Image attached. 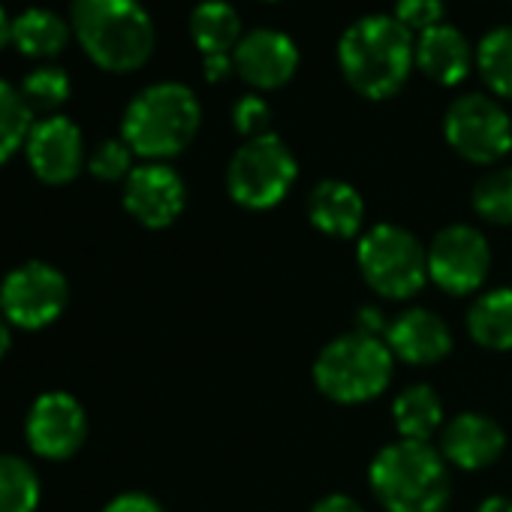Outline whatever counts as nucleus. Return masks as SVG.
Instances as JSON below:
<instances>
[{"label": "nucleus", "instance_id": "obj_1", "mask_svg": "<svg viewBox=\"0 0 512 512\" xmlns=\"http://www.w3.org/2000/svg\"><path fill=\"white\" fill-rule=\"evenodd\" d=\"M338 64L356 94L386 100L404 88L416 64V49L410 31L395 16H365L344 31Z\"/></svg>", "mask_w": 512, "mask_h": 512}, {"label": "nucleus", "instance_id": "obj_2", "mask_svg": "<svg viewBox=\"0 0 512 512\" xmlns=\"http://www.w3.org/2000/svg\"><path fill=\"white\" fill-rule=\"evenodd\" d=\"M368 482L386 512H446L452 497L446 458L419 440L383 446L368 467Z\"/></svg>", "mask_w": 512, "mask_h": 512}, {"label": "nucleus", "instance_id": "obj_3", "mask_svg": "<svg viewBox=\"0 0 512 512\" xmlns=\"http://www.w3.org/2000/svg\"><path fill=\"white\" fill-rule=\"evenodd\" d=\"M70 28L85 55L109 73H133L154 52V25L139 0H73Z\"/></svg>", "mask_w": 512, "mask_h": 512}, {"label": "nucleus", "instance_id": "obj_4", "mask_svg": "<svg viewBox=\"0 0 512 512\" xmlns=\"http://www.w3.org/2000/svg\"><path fill=\"white\" fill-rule=\"evenodd\" d=\"M202 121L196 94L181 82H157L139 91L121 121V139L136 157L148 163H163L181 154Z\"/></svg>", "mask_w": 512, "mask_h": 512}, {"label": "nucleus", "instance_id": "obj_5", "mask_svg": "<svg viewBox=\"0 0 512 512\" xmlns=\"http://www.w3.org/2000/svg\"><path fill=\"white\" fill-rule=\"evenodd\" d=\"M392 365L395 356L383 338L350 332L320 350L314 383L335 404H365L383 395L392 380Z\"/></svg>", "mask_w": 512, "mask_h": 512}, {"label": "nucleus", "instance_id": "obj_6", "mask_svg": "<svg viewBox=\"0 0 512 512\" xmlns=\"http://www.w3.org/2000/svg\"><path fill=\"white\" fill-rule=\"evenodd\" d=\"M356 263L365 284L395 302L413 299L428 284V247L395 223H377L359 238Z\"/></svg>", "mask_w": 512, "mask_h": 512}, {"label": "nucleus", "instance_id": "obj_7", "mask_svg": "<svg viewBox=\"0 0 512 512\" xmlns=\"http://www.w3.org/2000/svg\"><path fill=\"white\" fill-rule=\"evenodd\" d=\"M299 166L287 142L275 133L244 139L226 169V190L232 202L250 211H266L287 199Z\"/></svg>", "mask_w": 512, "mask_h": 512}, {"label": "nucleus", "instance_id": "obj_8", "mask_svg": "<svg viewBox=\"0 0 512 512\" xmlns=\"http://www.w3.org/2000/svg\"><path fill=\"white\" fill-rule=\"evenodd\" d=\"M67 299V278L55 266L31 260L13 269L0 284V317L16 329L37 332L52 326L64 314Z\"/></svg>", "mask_w": 512, "mask_h": 512}, {"label": "nucleus", "instance_id": "obj_9", "mask_svg": "<svg viewBox=\"0 0 512 512\" xmlns=\"http://www.w3.org/2000/svg\"><path fill=\"white\" fill-rule=\"evenodd\" d=\"M443 133L455 154L479 166L497 163L512 151V121L485 94L458 97L443 118Z\"/></svg>", "mask_w": 512, "mask_h": 512}, {"label": "nucleus", "instance_id": "obj_10", "mask_svg": "<svg viewBox=\"0 0 512 512\" xmlns=\"http://www.w3.org/2000/svg\"><path fill=\"white\" fill-rule=\"evenodd\" d=\"M491 266V250L476 226L452 223L428 244V281L449 296L476 293Z\"/></svg>", "mask_w": 512, "mask_h": 512}, {"label": "nucleus", "instance_id": "obj_11", "mask_svg": "<svg viewBox=\"0 0 512 512\" xmlns=\"http://www.w3.org/2000/svg\"><path fill=\"white\" fill-rule=\"evenodd\" d=\"M25 437L34 455L40 458H73L88 437L85 407L70 392H46L31 404V413L25 419Z\"/></svg>", "mask_w": 512, "mask_h": 512}, {"label": "nucleus", "instance_id": "obj_12", "mask_svg": "<svg viewBox=\"0 0 512 512\" xmlns=\"http://www.w3.org/2000/svg\"><path fill=\"white\" fill-rule=\"evenodd\" d=\"M187 202V187L181 175L166 163H142L124 181V208L127 214L148 226L166 229L172 226Z\"/></svg>", "mask_w": 512, "mask_h": 512}, {"label": "nucleus", "instance_id": "obj_13", "mask_svg": "<svg viewBox=\"0 0 512 512\" xmlns=\"http://www.w3.org/2000/svg\"><path fill=\"white\" fill-rule=\"evenodd\" d=\"M235 73L260 91L284 88L299 70V49L296 43L275 28H256L244 34L232 52Z\"/></svg>", "mask_w": 512, "mask_h": 512}, {"label": "nucleus", "instance_id": "obj_14", "mask_svg": "<svg viewBox=\"0 0 512 512\" xmlns=\"http://www.w3.org/2000/svg\"><path fill=\"white\" fill-rule=\"evenodd\" d=\"M25 154L40 181L55 184V187L70 184L85 166L82 130L64 115H49L34 124L25 142Z\"/></svg>", "mask_w": 512, "mask_h": 512}, {"label": "nucleus", "instance_id": "obj_15", "mask_svg": "<svg viewBox=\"0 0 512 512\" xmlns=\"http://www.w3.org/2000/svg\"><path fill=\"white\" fill-rule=\"evenodd\" d=\"M506 446L503 428L485 413H461L455 416L440 437V455L446 464L461 470H482L491 467Z\"/></svg>", "mask_w": 512, "mask_h": 512}, {"label": "nucleus", "instance_id": "obj_16", "mask_svg": "<svg viewBox=\"0 0 512 512\" xmlns=\"http://www.w3.org/2000/svg\"><path fill=\"white\" fill-rule=\"evenodd\" d=\"M386 344L407 365H437L452 350V332L434 311L413 308L389 323Z\"/></svg>", "mask_w": 512, "mask_h": 512}, {"label": "nucleus", "instance_id": "obj_17", "mask_svg": "<svg viewBox=\"0 0 512 512\" xmlns=\"http://www.w3.org/2000/svg\"><path fill=\"white\" fill-rule=\"evenodd\" d=\"M308 217L329 238H353L362 232L365 202L353 184L326 178L308 196Z\"/></svg>", "mask_w": 512, "mask_h": 512}, {"label": "nucleus", "instance_id": "obj_18", "mask_svg": "<svg viewBox=\"0 0 512 512\" xmlns=\"http://www.w3.org/2000/svg\"><path fill=\"white\" fill-rule=\"evenodd\" d=\"M473 64L464 34L452 25H437L416 40V67L437 85H458Z\"/></svg>", "mask_w": 512, "mask_h": 512}, {"label": "nucleus", "instance_id": "obj_19", "mask_svg": "<svg viewBox=\"0 0 512 512\" xmlns=\"http://www.w3.org/2000/svg\"><path fill=\"white\" fill-rule=\"evenodd\" d=\"M73 28L52 10H25L10 28V43L28 58H58L70 43Z\"/></svg>", "mask_w": 512, "mask_h": 512}, {"label": "nucleus", "instance_id": "obj_20", "mask_svg": "<svg viewBox=\"0 0 512 512\" xmlns=\"http://www.w3.org/2000/svg\"><path fill=\"white\" fill-rule=\"evenodd\" d=\"M467 332L473 344L506 353L512 350V290H491L467 311Z\"/></svg>", "mask_w": 512, "mask_h": 512}, {"label": "nucleus", "instance_id": "obj_21", "mask_svg": "<svg viewBox=\"0 0 512 512\" xmlns=\"http://www.w3.org/2000/svg\"><path fill=\"white\" fill-rule=\"evenodd\" d=\"M190 37L202 58L208 55H232L241 34L238 13L226 4V0H202L190 16Z\"/></svg>", "mask_w": 512, "mask_h": 512}, {"label": "nucleus", "instance_id": "obj_22", "mask_svg": "<svg viewBox=\"0 0 512 512\" xmlns=\"http://www.w3.org/2000/svg\"><path fill=\"white\" fill-rule=\"evenodd\" d=\"M392 419H395V428H398L401 440L428 443L434 437V431L443 425V401L425 383L407 386L392 401Z\"/></svg>", "mask_w": 512, "mask_h": 512}, {"label": "nucleus", "instance_id": "obj_23", "mask_svg": "<svg viewBox=\"0 0 512 512\" xmlns=\"http://www.w3.org/2000/svg\"><path fill=\"white\" fill-rule=\"evenodd\" d=\"M40 476L31 461L0 455V512H34L40 506Z\"/></svg>", "mask_w": 512, "mask_h": 512}, {"label": "nucleus", "instance_id": "obj_24", "mask_svg": "<svg viewBox=\"0 0 512 512\" xmlns=\"http://www.w3.org/2000/svg\"><path fill=\"white\" fill-rule=\"evenodd\" d=\"M34 109L10 82L0 79V166H4L19 148H25L34 130Z\"/></svg>", "mask_w": 512, "mask_h": 512}, {"label": "nucleus", "instance_id": "obj_25", "mask_svg": "<svg viewBox=\"0 0 512 512\" xmlns=\"http://www.w3.org/2000/svg\"><path fill=\"white\" fill-rule=\"evenodd\" d=\"M476 67L497 97L512 100V28H494L482 37Z\"/></svg>", "mask_w": 512, "mask_h": 512}, {"label": "nucleus", "instance_id": "obj_26", "mask_svg": "<svg viewBox=\"0 0 512 512\" xmlns=\"http://www.w3.org/2000/svg\"><path fill=\"white\" fill-rule=\"evenodd\" d=\"M473 208L482 220L506 226L512 223V166L491 169L473 187Z\"/></svg>", "mask_w": 512, "mask_h": 512}, {"label": "nucleus", "instance_id": "obj_27", "mask_svg": "<svg viewBox=\"0 0 512 512\" xmlns=\"http://www.w3.org/2000/svg\"><path fill=\"white\" fill-rule=\"evenodd\" d=\"M19 91L34 112H55L70 97V76L61 67H37L25 76Z\"/></svg>", "mask_w": 512, "mask_h": 512}, {"label": "nucleus", "instance_id": "obj_28", "mask_svg": "<svg viewBox=\"0 0 512 512\" xmlns=\"http://www.w3.org/2000/svg\"><path fill=\"white\" fill-rule=\"evenodd\" d=\"M88 169L100 181H127L133 172V148L124 139H106L88 157Z\"/></svg>", "mask_w": 512, "mask_h": 512}, {"label": "nucleus", "instance_id": "obj_29", "mask_svg": "<svg viewBox=\"0 0 512 512\" xmlns=\"http://www.w3.org/2000/svg\"><path fill=\"white\" fill-rule=\"evenodd\" d=\"M232 124L241 136L247 139H256V136H266L272 133V109L263 97H256V94H247L235 103L232 109Z\"/></svg>", "mask_w": 512, "mask_h": 512}, {"label": "nucleus", "instance_id": "obj_30", "mask_svg": "<svg viewBox=\"0 0 512 512\" xmlns=\"http://www.w3.org/2000/svg\"><path fill=\"white\" fill-rule=\"evenodd\" d=\"M395 19L413 34H425L443 25V0H398Z\"/></svg>", "mask_w": 512, "mask_h": 512}, {"label": "nucleus", "instance_id": "obj_31", "mask_svg": "<svg viewBox=\"0 0 512 512\" xmlns=\"http://www.w3.org/2000/svg\"><path fill=\"white\" fill-rule=\"evenodd\" d=\"M103 512H163V506L142 491H127V494H118L115 500H109Z\"/></svg>", "mask_w": 512, "mask_h": 512}, {"label": "nucleus", "instance_id": "obj_32", "mask_svg": "<svg viewBox=\"0 0 512 512\" xmlns=\"http://www.w3.org/2000/svg\"><path fill=\"white\" fill-rule=\"evenodd\" d=\"M353 332H362V335H371V338H383L386 341V332H389V323L383 317L380 308H359L356 314V329Z\"/></svg>", "mask_w": 512, "mask_h": 512}, {"label": "nucleus", "instance_id": "obj_33", "mask_svg": "<svg viewBox=\"0 0 512 512\" xmlns=\"http://www.w3.org/2000/svg\"><path fill=\"white\" fill-rule=\"evenodd\" d=\"M202 73L208 82H223L226 76L235 73V64H232V55H208L205 64H202Z\"/></svg>", "mask_w": 512, "mask_h": 512}, {"label": "nucleus", "instance_id": "obj_34", "mask_svg": "<svg viewBox=\"0 0 512 512\" xmlns=\"http://www.w3.org/2000/svg\"><path fill=\"white\" fill-rule=\"evenodd\" d=\"M311 512H365V509L353 497H347V494H329L320 503H314Z\"/></svg>", "mask_w": 512, "mask_h": 512}, {"label": "nucleus", "instance_id": "obj_35", "mask_svg": "<svg viewBox=\"0 0 512 512\" xmlns=\"http://www.w3.org/2000/svg\"><path fill=\"white\" fill-rule=\"evenodd\" d=\"M476 512H512V500L503 494H494V497H485Z\"/></svg>", "mask_w": 512, "mask_h": 512}, {"label": "nucleus", "instance_id": "obj_36", "mask_svg": "<svg viewBox=\"0 0 512 512\" xmlns=\"http://www.w3.org/2000/svg\"><path fill=\"white\" fill-rule=\"evenodd\" d=\"M10 344H13V332H10V323L0 317V359L10 353Z\"/></svg>", "mask_w": 512, "mask_h": 512}, {"label": "nucleus", "instance_id": "obj_37", "mask_svg": "<svg viewBox=\"0 0 512 512\" xmlns=\"http://www.w3.org/2000/svg\"><path fill=\"white\" fill-rule=\"evenodd\" d=\"M10 28H13V22L7 19L4 7H0V49H4V46L10 43Z\"/></svg>", "mask_w": 512, "mask_h": 512}]
</instances>
